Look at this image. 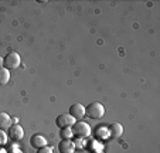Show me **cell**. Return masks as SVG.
Listing matches in <instances>:
<instances>
[{"mask_svg": "<svg viewBox=\"0 0 160 153\" xmlns=\"http://www.w3.org/2000/svg\"><path fill=\"white\" fill-rule=\"evenodd\" d=\"M60 135L62 139H71V136H72V129H71V128H62Z\"/></svg>", "mask_w": 160, "mask_h": 153, "instance_id": "obj_14", "label": "cell"}, {"mask_svg": "<svg viewBox=\"0 0 160 153\" xmlns=\"http://www.w3.org/2000/svg\"><path fill=\"white\" fill-rule=\"evenodd\" d=\"M95 153H103V152H95Z\"/></svg>", "mask_w": 160, "mask_h": 153, "instance_id": "obj_21", "label": "cell"}, {"mask_svg": "<svg viewBox=\"0 0 160 153\" xmlns=\"http://www.w3.org/2000/svg\"><path fill=\"white\" fill-rule=\"evenodd\" d=\"M58 150H60V153H74V150H75L74 142L71 139H62L58 143Z\"/></svg>", "mask_w": 160, "mask_h": 153, "instance_id": "obj_8", "label": "cell"}, {"mask_svg": "<svg viewBox=\"0 0 160 153\" xmlns=\"http://www.w3.org/2000/svg\"><path fill=\"white\" fill-rule=\"evenodd\" d=\"M37 153H52V149L48 146H44V147H40L37 149Z\"/></svg>", "mask_w": 160, "mask_h": 153, "instance_id": "obj_17", "label": "cell"}, {"mask_svg": "<svg viewBox=\"0 0 160 153\" xmlns=\"http://www.w3.org/2000/svg\"><path fill=\"white\" fill-rule=\"evenodd\" d=\"M85 115L91 119H101L105 115V108L101 102H91L85 108Z\"/></svg>", "mask_w": 160, "mask_h": 153, "instance_id": "obj_1", "label": "cell"}, {"mask_svg": "<svg viewBox=\"0 0 160 153\" xmlns=\"http://www.w3.org/2000/svg\"><path fill=\"white\" fill-rule=\"evenodd\" d=\"M7 153H23V152H21V150L18 149V147L13 146V147H12V150H10V152H7Z\"/></svg>", "mask_w": 160, "mask_h": 153, "instance_id": "obj_18", "label": "cell"}, {"mask_svg": "<svg viewBox=\"0 0 160 153\" xmlns=\"http://www.w3.org/2000/svg\"><path fill=\"white\" fill-rule=\"evenodd\" d=\"M20 64H21V58L18 55V53H16V51H10V53H7L3 57V67L7 68L9 71L18 68Z\"/></svg>", "mask_w": 160, "mask_h": 153, "instance_id": "obj_2", "label": "cell"}, {"mask_svg": "<svg viewBox=\"0 0 160 153\" xmlns=\"http://www.w3.org/2000/svg\"><path fill=\"white\" fill-rule=\"evenodd\" d=\"M72 142H74V146H75V149H77V147H81V149L84 147V140H82L81 138H77L75 140H72Z\"/></svg>", "mask_w": 160, "mask_h": 153, "instance_id": "obj_15", "label": "cell"}, {"mask_svg": "<svg viewBox=\"0 0 160 153\" xmlns=\"http://www.w3.org/2000/svg\"><path fill=\"white\" fill-rule=\"evenodd\" d=\"M88 147L92 150V153H95V152H103V146H102V143H101L98 139H95V140H91L89 145H88Z\"/></svg>", "mask_w": 160, "mask_h": 153, "instance_id": "obj_13", "label": "cell"}, {"mask_svg": "<svg viewBox=\"0 0 160 153\" xmlns=\"http://www.w3.org/2000/svg\"><path fill=\"white\" fill-rule=\"evenodd\" d=\"M30 145L33 147H36V149H40V147H44V146H47V139L44 138L42 135H33L31 136V139H30Z\"/></svg>", "mask_w": 160, "mask_h": 153, "instance_id": "obj_9", "label": "cell"}, {"mask_svg": "<svg viewBox=\"0 0 160 153\" xmlns=\"http://www.w3.org/2000/svg\"><path fill=\"white\" fill-rule=\"evenodd\" d=\"M0 153H7V150H4V149H2V147H0Z\"/></svg>", "mask_w": 160, "mask_h": 153, "instance_id": "obj_20", "label": "cell"}, {"mask_svg": "<svg viewBox=\"0 0 160 153\" xmlns=\"http://www.w3.org/2000/svg\"><path fill=\"white\" fill-rule=\"evenodd\" d=\"M71 129H72V135H75L77 138H87V136L91 135V126L88 125L87 122L84 120H78L75 122L72 126H71Z\"/></svg>", "mask_w": 160, "mask_h": 153, "instance_id": "obj_3", "label": "cell"}, {"mask_svg": "<svg viewBox=\"0 0 160 153\" xmlns=\"http://www.w3.org/2000/svg\"><path fill=\"white\" fill-rule=\"evenodd\" d=\"M12 126V118L6 112H0V130H7Z\"/></svg>", "mask_w": 160, "mask_h": 153, "instance_id": "obj_10", "label": "cell"}, {"mask_svg": "<svg viewBox=\"0 0 160 153\" xmlns=\"http://www.w3.org/2000/svg\"><path fill=\"white\" fill-rule=\"evenodd\" d=\"M9 81H10V71L7 68H4V67L0 68V87L9 84Z\"/></svg>", "mask_w": 160, "mask_h": 153, "instance_id": "obj_12", "label": "cell"}, {"mask_svg": "<svg viewBox=\"0 0 160 153\" xmlns=\"http://www.w3.org/2000/svg\"><path fill=\"white\" fill-rule=\"evenodd\" d=\"M70 115L74 119H82V116L85 115V106L82 104H72L70 106Z\"/></svg>", "mask_w": 160, "mask_h": 153, "instance_id": "obj_6", "label": "cell"}, {"mask_svg": "<svg viewBox=\"0 0 160 153\" xmlns=\"http://www.w3.org/2000/svg\"><path fill=\"white\" fill-rule=\"evenodd\" d=\"M77 120L74 119L72 116H71L70 114H62V115H58L57 116V120H55V123H57L58 128H71V126L75 123Z\"/></svg>", "mask_w": 160, "mask_h": 153, "instance_id": "obj_5", "label": "cell"}, {"mask_svg": "<svg viewBox=\"0 0 160 153\" xmlns=\"http://www.w3.org/2000/svg\"><path fill=\"white\" fill-rule=\"evenodd\" d=\"M7 136H9L13 142H18L24 136V129H23L18 123H12V126L7 129Z\"/></svg>", "mask_w": 160, "mask_h": 153, "instance_id": "obj_4", "label": "cell"}, {"mask_svg": "<svg viewBox=\"0 0 160 153\" xmlns=\"http://www.w3.org/2000/svg\"><path fill=\"white\" fill-rule=\"evenodd\" d=\"M7 142V135L4 133V130H0V146L4 145Z\"/></svg>", "mask_w": 160, "mask_h": 153, "instance_id": "obj_16", "label": "cell"}, {"mask_svg": "<svg viewBox=\"0 0 160 153\" xmlns=\"http://www.w3.org/2000/svg\"><path fill=\"white\" fill-rule=\"evenodd\" d=\"M95 136H97L98 140H103V139H106L109 136L108 126H105V125L97 126V129H95Z\"/></svg>", "mask_w": 160, "mask_h": 153, "instance_id": "obj_11", "label": "cell"}, {"mask_svg": "<svg viewBox=\"0 0 160 153\" xmlns=\"http://www.w3.org/2000/svg\"><path fill=\"white\" fill-rule=\"evenodd\" d=\"M108 130H109V136L113 139H118L123 135V126L121 125L119 122H113L108 126Z\"/></svg>", "mask_w": 160, "mask_h": 153, "instance_id": "obj_7", "label": "cell"}, {"mask_svg": "<svg viewBox=\"0 0 160 153\" xmlns=\"http://www.w3.org/2000/svg\"><path fill=\"white\" fill-rule=\"evenodd\" d=\"M0 68H3V57H0Z\"/></svg>", "mask_w": 160, "mask_h": 153, "instance_id": "obj_19", "label": "cell"}]
</instances>
